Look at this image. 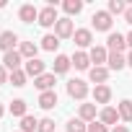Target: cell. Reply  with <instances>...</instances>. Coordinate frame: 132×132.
<instances>
[{"label": "cell", "instance_id": "cell-1", "mask_svg": "<svg viewBox=\"0 0 132 132\" xmlns=\"http://www.w3.org/2000/svg\"><path fill=\"white\" fill-rule=\"evenodd\" d=\"M68 96H70V98L83 101V98L88 96V86H86V80H80V78L70 80V83H68Z\"/></svg>", "mask_w": 132, "mask_h": 132}, {"label": "cell", "instance_id": "cell-2", "mask_svg": "<svg viewBox=\"0 0 132 132\" xmlns=\"http://www.w3.org/2000/svg\"><path fill=\"white\" fill-rule=\"evenodd\" d=\"M57 21H60V18H57V8H54V5H47V8L39 11V26L49 29V26H54Z\"/></svg>", "mask_w": 132, "mask_h": 132}, {"label": "cell", "instance_id": "cell-3", "mask_svg": "<svg viewBox=\"0 0 132 132\" xmlns=\"http://www.w3.org/2000/svg\"><path fill=\"white\" fill-rule=\"evenodd\" d=\"M91 21H93V29L96 31H109L111 29V13L109 11H96Z\"/></svg>", "mask_w": 132, "mask_h": 132}, {"label": "cell", "instance_id": "cell-4", "mask_svg": "<svg viewBox=\"0 0 132 132\" xmlns=\"http://www.w3.org/2000/svg\"><path fill=\"white\" fill-rule=\"evenodd\" d=\"M75 34V29H73V21L70 18H60L57 23H54V36L57 39H68V36H73Z\"/></svg>", "mask_w": 132, "mask_h": 132}, {"label": "cell", "instance_id": "cell-5", "mask_svg": "<svg viewBox=\"0 0 132 132\" xmlns=\"http://www.w3.org/2000/svg\"><path fill=\"white\" fill-rule=\"evenodd\" d=\"M21 60H23V57H21V52H18V49L5 52V57H3V68H5V70H11V73H13V70H21Z\"/></svg>", "mask_w": 132, "mask_h": 132}, {"label": "cell", "instance_id": "cell-6", "mask_svg": "<svg viewBox=\"0 0 132 132\" xmlns=\"http://www.w3.org/2000/svg\"><path fill=\"white\" fill-rule=\"evenodd\" d=\"M23 73H26V75H31L34 80H36V78H42V75H44V62H42V60H26Z\"/></svg>", "mask_w": 132, "mask_h": 132}, {"label": "cell", "instance_id": "cell-7", "mask_svg": "<svg viewBox=\"0 0 132 132\" xmlns=\"http://www.w3.org/2000/svg\"><path fill=\"white\" fill-rule=\"evenodd\" d=\"M106 44H109V49H111V52H122V49L127 47V36H122L119 31H111V34H109V39H106Z\"/></svg>", "mask_w": 132, "mask_h": 132}, {"label": "cell", "instance_id": "cell-8", "mask_svg": "<svg viewBox=\"0 0 132 132\" xmlns=\"http://www.w3.org/2000/svg\"><path fill=\"white\" fill-rule=\"evenodd\" d=\"M54 83H57V78H54V73H44L42 78H36L34 80V86L44 93V91H54Z\"/></svg>", "mask_w": 132, "mask_h": 132}, {"label": "cell", "instance_id": "cell-9", "mask_svg": "<svg viewBox=\"0 0 132 132\" xmlns=\"http://www.w3.org/2000/svg\"><path fill=\"white\" fill-rule=\"evenodd\" d=\"M18 18L23 21V23H31V21H39V11L31 5V3H26V5H21V11H18Z\"/></svg>", "mask_w": 132, "mask_h": 132}, {"label": "cell", "instance_id": "cell-10", "mask_svg": "<svg viewBox=\"0 0 132 132\" xmlns=\"http://www.w3.org/2000/svg\"><path fill=\"white\" fill-rule=\"evenodd\" d=\"M18 44V36L13 31H5V34H0V49L3 52H13V47Z\"/></svg>", "mask_w": 132, "mask_h": 132}, {"label": "cell", "instance_id": "cell-11", "mask_svg": "<svg viewBox=\"0 0 132 132\" xmlns=\"http://www.w3.org/2000/svg\"><path fill=\"white\" fill-rule=\"evenodd\" d=\"M88 57H91V62H96V68H104V62L109 60V54H106V49H104V47H91Z\"/></svg>", "mask_w": 132, "mask_h": 132}, {"label": "cell", "instance_id": "cell-12", "mask_svg": "<svg viewBox=\"0 0 132 132\" xmlns=\"http://www.w3.org/2000/svg\"><path fill=\"white\" fill-rule=\"evenodd\" d=\"M88 75H91V80H93L96 86H104L106 78H109V68H96V65H93V68L88 70Z\"/></svg>", "mask_w": 132, "mask_h": 132}, {"label": "cell", "instance_id": "cell-13", "mask_svg": "<svg viewBox=\"0 0 132 132\" xmlns=\"http://www.w3.org/2000/svg\"><path fill=\"white\" fill-rule=\"evenodd\" d=\"M73 39H75V44H78V47H91L93 34H91V29H78V31L73 34Z\"/></svg>", "mask_w": 132, "mask_h": 132}, {"label": "cell", "instance_id": "cell-14", "mask_svg": "<svg viewBox=\"0 0 132 132\" xmlns=\"http://www.w3.org/2000/svg\"><path fill=\"white\" fill-rule=\"evenodd\" d=\"M93 101L96 104H109L111 101V88L109 86H96L93 88Z\"/></svg>", "mask_w": 132, "mask_h": 132}, {"label": "cell", "instance_id": "cell-15", "mask_svg": "<svg viewBox=\"0 0 132 132\" xmlns=\"http://www.w3.org/2000/svg\"><path fill=\"white\" fill-rule=\"evenodd\" d=\"M117 119H119V111H117L114 106H104V109H101V124H106V127L114 124V127H117Z\"/></svg>", "mask_w": 132, "mask_h": 132}, {"label": "cell", "instance_id": "cell-16", "mask_svg": "<svg viewBox=\"0 0 132 132\" xmlns=\"http://www.w3.org/2000/svg\"><path fill=\"white\" fill-rule=\"evenodd\" d=\"M109 70H122L124 65H127V57L122 54V52H109Z\"/></svg>", "mask_w": 132, "mask_h": 132}, {"label": "cell", "instance_id": "cell-17", "mask_svg": "<svg viewBox=\"0 0 132 132\" xmlns=\"http://www.w3.org/2000/svg\"><path fill=\"white\" fill-rule=\"evenodd\" d=\"M39 106L47 109V111L54 109V106H57V93H54V91H44V93L39 96Z\"/></svg>", "mask_w": 132, "mask_h": 132}, {"label": "cell", "instance_id": "cell-18", "mask_svg": "<svg viewBox=\"0 0 132 132\" xmlns=\"http://www.w3.org/2000/svg\"><path fill=\"white\" fill-rule=\"evenodd\" d=\"M70 62L75 65L78 70H88V68H91V57H88L86 52H75V54L70 57Z\"/></svg>", "mask_w": 132, "mask_h": 132}, {"label": "cell", "instance_id": "cell-19", "mask_svg": "<svg viewBox=\"0 0 132 132\" xmlns=\"http://www.w3.org/2000/svg\"><path fill=\"white\" fill-rule=\"evenodd\" d=\"M70 57H65V54H57L54 57V75H62V73H68L70 70Z\"/></svg>", "mask_w": 132, "mask_h": 132}, {"label": "cell", "instance_id": "cell-20", "mask_svg": "<svg viewBox=\"0 0 132 132\" xmlns=\"http://www.w3.org/2000/svg\"><path fill=\"white\" fill-rule=\"evenodd\" d=\"M18 52H21V57H26V60H36V52H39V47H36L34 42H21Z\"/></svg>", "mask_w": 132, "mask_h": 132}, {"label": "cell", "instance_id": "cell-21", "mask_svg": "<svg viewBox=\"0 0 132 132\" xmlns=\"http://www.w3.org/2000/svg\"><path fill=\"white\" fill-rule=\"evenodd\" d=\"M80 119L83 122H96V104H80Z\"/></svg>", "mask_w": 132, "mask_h": 132}, {"label": "cell", "instance_id": "cell-22", "mask_svg": "<svg viewBox=\"0 0 132 132\" xmlns=\"http://www.w3.org/2000/svg\"><path fill=\"white\" fill-rule=\"evenodd\" d=\"M62 8H65V13H68V16H78V13L83 11V3H80V0H65Z\"/></svg>", "mask_w": 132, "mask_h": 132}, {"label": "cell", "instance_id": "cell-23", "mask_svg": "<svg viewBox=\"0 0 132 132\" xmlns=\"http://www.w3.org/2000/svg\"><path fill=\"white\" fill-rule=\"evenodd\" d=\"M26 109H29V104H26L23 98H16V101L11 104V114H13V117H21V119H23V117H26Z\"/></svg>", "mask_w": 132, "mask_h": 132}, {"label": "cell", "instance_id": "cell-24", "mask_svg": "<svg viewBox=\"0 0 132 132\" xmlns=\"http://www.w3.org/2000/svg\"><path fill=\"white\" fill-rule=\"evenodd\" d=\"M60 47V39L54 36V34H47L44 39H42V49H47V52H54Z\"/></svg>", "mask_w": 132, "mask_h": 132}, {"label": "cell", "instance_id": "cell-25", "mask_svg": "<svg viewBox=\"0 0 132 132\" xmlns=\"http://www.w3.org/2000/svg\"><path fill=\"white\" fill-rule=\"evenodd\" d=\"M36 129H39V122H36L34 117L26 114V117L21 119V132H36Z\"/></svg>", "mask_w": 132, "mask_h": 132}, {"label": "cell", "instance_id": "cell-26", "mask_svg": "<svg viewBox=\"0 0 132 132\" xmlns=\"http://www.w3.org/2000/svg\"><path fill=\"white\" fill-rule=\"evenodd\" d=\"M117 111H119V119H124V122H132V101H122Z\"/></svg>", "mask_w": 132, "mask_h": 132}, {"label": "cell", "instance_id": "cell-27", "mask_svg": "<svg viewBox=\"0 0 132 132\" xmlns=\"http://www.w3.org/2000/svg\"><path fill=\"white\" fill-rule=\"evenodd\" d=\"M26 78H29V75H26V73H23V70H13V73H11V78H8V80H11V83H13V86H16V88H21V86H26Z\"/></svg>", "mask_w": 132, "mask_h": 132}, {"label": "cell", "instance_id": "cell-28", "mask_svg": "<svg viewBox=\"0 0 132 132\" xmlns=\"http://www.w3.org/2000/svg\"><path fill=\"white\" fill-rule=\"evenodd\" d=\"M68 132H88V124L78 117V119H70L68 122Z\"/></svg>", "mask_w": 132, "mask_h": 132}, {"label": "cell", "instance_id": "cell-29", "mask_svg": "<svg viewBox=\"0 0 132 132\" xmlns=\"http://www.w3.org/2000/svg\"><path fill=\"white\" fill-rule=\"evenodd\" d=\"M36 132H54V119H39V129Z\"/></svg>", "mask_w": 132, "mask_h": 132}, {"label": "cell", "instance_id": "cell-30", "mask_svg": "<svg viewBox=\"0 0 132 132\" xmlns=\"http://www.w3.org/2000/svg\"><path fill=\"white\" fill-rule=\"evenodd\" d=\"M127 8H124V3L122 0H109V13L114 16V13H124Z\"/></svg>", "mask_w": 132, "mask_h": 132}, {"label": "cell", "instance_id": "cell-31", "mask_svg": "<svg viewBox=\"0 0 132 132\" xmlns=\"http://www.w3.org/2000/svg\"><path fill=\"white\" fill-rule=\"evenodd\" d=\"M88 132H109V127L101 124V122H91V124H88Z\"/></svg>", "mask_w": 132, "mask_h": 132}, {"label": "cell", "instance_id": "cell-32", "mask_svg": "<svg viewBox=\"0 0 132 132\" xmlns=\"http://www.w3.org/2000/svg\"><path fill=\"white\" fill-rule=\"evenodd\" d=\"M8 78H11V75H8V70H5V68H3V65H0V83H5V80H8Z\"/></svg>", "mask_w": 132, "mask_h": 132}, {"label": "cell", "instance_id": "cell-33", "mask_svg": "<svg viewBox=\"0 0 132 132\" xmlns=\"http://www.w3.org/2000/svg\"><path fill=\"white\" fill-rule=\"evenodd\" d=\"M124 21L132 26V8H127V11H124Z\"/></svg>", "mask_w": 132, "mask_h": 132}, {"label": "cell", "instance_id": "cell-34", "mask_svg": "<svg viewBox=\"0 0 132 132\" xmlns=\"http://www.w3.org/2000/svg\"><path fill=\"white\" fill-rule=\"evenodd\" d=\"M111 132H127V127H124V124H117V127H114Z\"/></svg>", "mask_w": 132, "mask_h": 132}, {"label": "cell", "instance_id": "cell-35", "mask_svg": "<svg viewBox=\"0 0 132 132\" xmlns=\"http://www.w3.org/2000/svg\"><path fill=\"white\" fill-rule=\"evenodd\" d=\"M127 65H129V68H132V52L127 54Z\"/></svg>", "mask_w": 132, "mask_h": 132}, {"label": "cell", "instance_id": "cell-36", "mask_svg": "<svg viewBox=\"0 0 132 132\" xmlns=\"http://www.w3.org/2000/svg\"><path fill=\"white\" fill-rule=\"evenodd\" d=\"M127 44H129V47H132V31H129V34H127Z\"/></svg>", "mask_w": 132, "mask_h": 132}, {"label": "cell", "instance_id": "cell-37", "mask_svg": "<svg viewBox=\"0 0 132 132\" xmlns=\"http://www.w3.org/2000/svg\"><path fill=\"white\" fill-rule=\"evenodd\" d=\"M0 117H3V106H0Z\"/></svg>", "mask_w": 132, "mask_h": 132}, {"label": "cell", "instance_id": "cell-38", "mask_svg": "<svg viewBox=\"0 0 132 132\" xmlns=\"http://www.w3.org/2000/svg\"><path fill=\"white\" fill-rule=\"evenodd\" d=\"M18 132H21V129H18Z\"/></svg>", "mask_w": 132, "mask_h": 132}]
</instances>
